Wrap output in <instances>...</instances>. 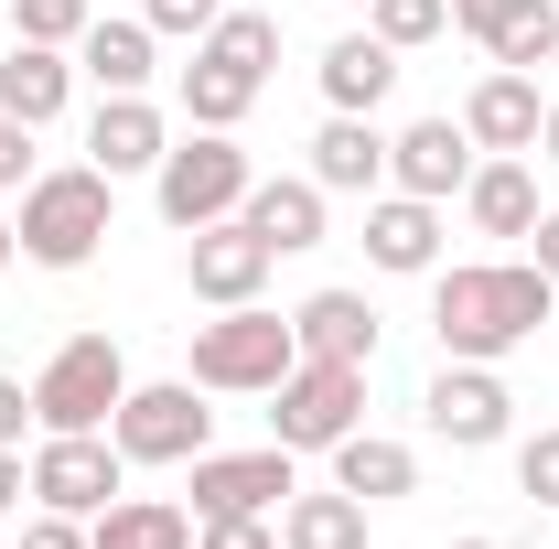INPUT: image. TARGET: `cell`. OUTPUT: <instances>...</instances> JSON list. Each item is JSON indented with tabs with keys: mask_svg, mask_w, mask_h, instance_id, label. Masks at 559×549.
<instances>
[{
	"mask_svg": "<svg viewBox=\"0 0 559 549\" xmlns=\"http://www.w3.org/2000/svg\"><path fill=\"white\" fill-rule=\"evenodd\" d=\"M290 344L301 355H334V366H377V302L366 291H312L290 313Z\"/></svg>",
	"mask_w": 559,
	"mask_h": 549,
	"instance_id": "cell-17",
	"label": "cell"
},
{
	"mask_svg": "<svg viewBox=\"0 0 559 549\" xmlns=\"http://www.w3.org/2000/svg\"><path fill=\"white\" fill-rule=\"evenodd\" d=\"M11 259H22V237H11V226H0V270H11Z\"/></svg>",
	"mask_w": 559,
	"mask_h": 549,
	"instance_id": "cell-40",
	"label": "cell"
},
{
	"mask_svg": "<svg viewBox=\"0 0 559 549\" xmlns=\"http://www.w3.org/2000/svg\"><path fill=\"white\" fill-rule=\"evenodd\" d=\"M248 151H237V130H183L173 151H162V173H151V206H162V226H215V215L248 206Z\"/></svg>",
	"mask_w": 559,
	"mask_h": 549,
	"instance_id": "cell-4",
	"label": "cell"
},
{
	"mask_svg": "<svg viewBox=\"0 0 559 549\" xmlns=\"http://www.w3.org/2000/svg\"><path fill=\"white\" fill-rule=\"evenodd\" d=\"M108 495H130V453H119L108 431H44V442H33V506L97 517Z\"/></svg>",
	"mask_w": 559,
	"mask_h": 549,
	"instance_id": "cell-8",
	"label": "cell"
},
{
	"mask_svg": "<svg viewBox=\"0 0 559 549\" xmlns=\"http://www.w3.org/2000/svg\"><path fill=\"white\" fill-rule=\"evenodd\" d=\"M215 11H226V0H140V22H151V33H194V44L215 33Z\"/></svg>",
	"mask_w": 559,
	"mask_h": 549,
	"instance_id": "cell-31",
	"label": "cell"
},
{
	"mask_svg": "<svg viewBox=\"0 0 559 549\" xmlns=\"http://www.w3.org/2000/svg\"><path fill=\"white\" fill-rule=\"evenodd\" d=\"M463 215H474L485 237H527V226H538V173H527L516 151L474 162V184H463Z\"/></svg>",
	"mask_w": 559,
	"mask_h": 549,
	"instance_id": "cell-21",
	"label": "cell"
},
{
	"mask_svg": "<svg viewBox=\"0 0 559 549\" xmlns=\"http://www.w3.org/2000/svg\"><path fill=\"white\" fill-rule=\"evenodd\" d=\"M108 226H119V184L97 173V162H66V173H33L22 184V259L33 270H86L97 248H108Z\"/></svg>",
	"mask_w": 559,
	"mask_h": 549,
	"instance_id": "cell-2",
	"label": "cell"
},
{
	"mask_svg": "<svg viewBox=\"0 0 559 549\" xmlns=\"http://www.w3.org/2000/svg\"><path fill=\"white\" fill-rule=\"evenodd\" d=\"M538 140H549V162H559V97H549V119H538Z\"/></svg>",
	"mask_w": 559,
	"mask_h": 549,
	"instance_id": "cell-39",
	"label": "cell"
},
{
	"mask_svg": "<svg viewBox=\"0 0 559 549\" xmlns=\"http://www.w3.org/2000/svg\"><path fill=\"white\" fill-rule=\"evenodd\" d=\"M345 431H366V366L301 355V366L270 388V442L280 453H334Z\"/></svg>",
	"mask_w": 559,
	"mask_h": 549,
	"instance_id": "cell-5",
	"label": "cell"
},
{
	"mask_svg": "<svg viewBox=\"0 0 559 549\" xmlns=\"http://www.w3.org/2000/svg\"><path fill=\"white\" fill-rule=\"evenodd\" d=\"M419 420H430L452 453H495V442H506V420H516V399H506V377H495V366L441 355V377L419 388Z\"/></svg>",
	"mask_w": 559,
	"mask_h": 549,
	"instance_id": "cell-9",
	"label": "cell"
},
{
	"mask_svg": "<svg viewBox=\"0 0 559 549\" xmlns=\"http://www.w3.org/2000/svg\"><path fill=\"white\" fill-rule=\"evenodd\" d=\"M549 291L559 280L538 259H463V270L430 280V335H441V355H463V366H495V355H516V344L549 324Z\"/></svg>",
	"mask_w": 559,
	"mask_h": 549,
	"instance_id": "cell-1",
	"label": "cell"
},
{
	"mask_svg": "<svg viewBox=\"0 0 559 549\" xmlns=\"http://www.w3.org/2000/svg\"><path fill=\"white\" fill-rule=\"evenodd\" d=\"M66 97H75L66 44H11V55H0V119L44 130V119H66Z\"/></svg>",
	"mask_w": 559,
	"mask_h": 549,
	"instance_id": "cell-18",
	"label": "cell"
},
{
	"mask_svg": "<svg viewBox=\"0 0 559 549\" xmlns=\"http://www.w3.org/2000/svg\"><path fill=\"white\" fill-rule=\"evenodd\" d=\"M248 237L270 248V259H290V248H323V184L312 173H270V184H248Z\"/></svg>",
	"mask_w": 559,
	"mask_h": 549,
	"instance_id": "cell-16",
	"label": "cell"
},
{
	"mask_svg": "<svg viewBox=\"0 0 559 549\" xmlns=\"http://www.w3.org/2000/svg\"><path fill=\"white\" fill-rule=\"evenodd\" d=\"M538 119H549V97H538V75L495 66L474 97H463V130H474V151H538Z\"/></svg>",
	"mask_w": 559,
	"mask_h": 549,
	"instance_id": "cell-14",
	"label": "cell"
},
{
	"mask_svg": "<svg viewBox=\"0 0 559 549\" xmlns=\"http://www.w3.org/2000/svg\"><path fill=\"white\" fill-rule=\"evenodd\" d=\"M290 464H301V453H280V442H259V453H194V464H183V475H194V528H205V517H270L280 495H290Z\"/></svg>",
	"mask_w": 559,
	"mask_h": 549,
	"instance_id": "cell-10",
	"label": "cell"
},
{
	"mask_svg": "<svg viewBox=\"0 0 559 549\" xmlns=\"http://www.w3.org/2000/svg\"><path fill=\"white\" fill-rule=\"evenodd\" d=\"M527 0H452V33H474V44H495L506 22H516Z\"/></svg>",
	"mask_w": 559,
	"mask_h": 549,
	"instance_id": "cell-33",
	"label": "cell"
},
{
	"mask_svg": "<svg viewBox=\"0 0 559 549\" xmlns=\"http://www.w3.org/2000/svg\"><path fill=\"white\" fill-rule=\"evenodd\" d=\"M22 420H33V388H22V377H0V453H22Z\"/></svg>",
	"mask_w": 559,
	"mask_h": 549,
	"instance_id": "cell-36",
	"label": "cell"
},
{
	"mask_svg": "<svg viewBox=\"0 0 559 549\" xmlns=\"http://www.w3.org/2000/svg\"><path fill=\"white\" fill-rule=\"evenodd\" d=\"M22 549H86V517H55V506H33V517H22Z\"/></svg>",
	"mask_w": 559,
	"mask_h": 549,
	"instance_id": "cell-34",
	"label": "cell"
},
{
	"mask_svg": "<svg viewBox=\"0 0 559 549\" xmlns=\"http://www.w3.org/2000/svg\"><path fill=\"white\" fill-rule=\"evenodd\" d=\"M108 442L130 464H194V453H215V410L194 377H151V388H130L108 410Z\"/></svg>",
	"mask_w": 559,
	"mask_h": 549,
	"instance_id": "cell-7",
	"label": "cell"
},
{
	"mask_svg": "<svg viewBox=\"0 0 559 549\" xmlns=\"http://www.w3.org/2000/svg\"><path fill=\"white\" fill-rule=\"evenodd\" d=\"M130 399V355L108 335H66L33 377V420L44 431H108V410Z\"/></svg>",
	"mask_w": 559,
	"mask_h": 549,
	"instance_id": "cell-6",
	"label": "cell"
},
{
	"mask_svg": "<svg viewBox=\"0 0 559 549\" xmlns=\"http://www.w3.org/2000/svg\"><path fill=\"white\" fill-rule=\"evenodd\" d=\"M388 184L419 195V206H452L474 184V130L463 119H409V130L388 140Z\"/></svg>",
	"mask_w": 559,
	"mask_h": 549,
	"instance_id": "cell-11",
	"label": "cell"
},
{
	"mask_svg": "<svg viewBox=\"0 0 559 549\" xmlns=\"http://www.w3.org/2000/svg\"><path fill=\"white\" fill-rule=\"evenodd\" d=\"M194 549H280V528H270V517H205Z\"/></svg>",
	"mask_w": 559,
	"mask_h": 549,
	"instance_id": "cell-32",
	"label": "cell"
},
{
	"mask_svg": "<svg viewBox=\"0 0 559 549\" xmlns=\"http://www.w3.org/2000/svg\"><path fill=\"white\" fill-rule=\"evenodd\" d=\"M290 366H301V344H290V313H259V302H237V313L194 324V388H215V399H270Z\"/></svg>",
	"mask_w": 559,
	"mask_h": 549,
	"instance_id": "cell-3",
	"label": "cell"
},
{
	"mask_svg": "<svg viewBox=\"0 0 559 549\" xmlns=\"http://www.w3.org/2000/svg\"><path fill=\"white\" fill-rule=\"evenodd\" d=\"M151 44H162L151 22H86L75 33V66L97 75V97H140L151 86Z\"/></svg>",
	"mask_w": 559,
	"mask_h": 549,
	"instance_id": "cell-23",
	"label": "cell"
},
{
	"mask_svg": "<svg viewBox=\"0 0 559 549\" xmlns=\"http://www.w3.org/2000/svg\"><path fill=\"white\" fill-rule=\"evenodd\" d=\"M366 259H377L388 280H430L441 270V206H419V195L388 184V195L366 206Z\"/></svg>",
	"mask_w": 559,
	"mask_h": 549,
	"instance_id": "cell-13",
	"label": "cell"
},
{
	"mask_svg": "<svg viewBox=\"0 0 559 549\" xmlns=\"http://www.w3.org/2000/svg\"><path fill=\"white\" fill-rule=\"evenodd\" d=\"M452 549H495V539H452Z\"/></svg>",
	"mask_w": 559,
	"mask_h": 549,
	"instance_id": "cell-41",
	"label": "cell"
},
{
	"mask_svg": "<svg viewBox=\"0 0 559 549\" xmlns=\"http://www.w3.org/2000/svg\"><path fill=\"white\" fill-rule=\"evenodd\" d=\"M399 86V55L377 44V33H345V44H323V97L345 108V119H377V97Z\"/></svg>",
	"mask_w": 559,
	"mask_h": 549,
	"instance_id": "cell-24",
	"label": "cell"
},
{
	"mask_svg": "<svg viewBox=\"0 0 559 549\" xmlns=\"http://www.w3.org/2000/svg\"><path fill=\"white\" fill-rule=\"evenodd\" d=\"M162 151H173V130H162V108L151 97H97V119H86V162L119 184V173H162Z\"/></svg>",
	"mask_w": 559,
	"mask_h": 549,
	"instance_id": "cell-15",
	"label": "cell"
},
{
	"mask_svg": "<svg viewBox=\"0 0 559 549\" xmlns=\"http://www.w3.org/2000/svg\"><path fill=\"white\" fill-rule=\"evenodd\" d=\"M334 484L366 495V506H399V495H419V453L409 442H377V431H345L334 442Z\"/></svg>",
	"mask_w": 559,
	"mask_h": 549,
	"instance_id": "cell-22",
	"label": "cell"
},
{
	"mask_svg": "<svg viewBox=\"0 0 559 549\" xmlns=\"http://www.w3.org/2000/svg\"><path fill=\"white\" fill-rule=\"evenodd\" d=\"M248 108H259V75L215 66L205 44H194V66H183V119H194V130H237Z\"/></svg>",
	"mask_w": 559,
	"mask_h": 549,
	"instance_id": "cell-26",
	"label": "cell"
},
{
	"mask_svg": "<svg viewBox=\"0 0 559 549\" xmlns=\"http://www.w3.org/2000/svg\"><path fill=\"white\" fill-rule=\"evenodd\" d=\"M97 11L86 0H11V44H75Z\"/></svg>",
	"mask_w": 559,
	"mask_h": 549,
	"instance_id": "cell-29",
	"label": "cell"
},
{
	"mask_svg": "<svg viewBox=\"0 0 559 549\" xmlns=\"http://www.w3.org/2000/svg\"><path fill=\"white\" fill-rule=\"evenodd\" d=\"M280 549H366V495H345V484L301 495V484H290V506H280Z\"/></svg>",
	"mask_w": 559,
	"mask_h": 549,
	"instance_id": "cell-25",
	"label": "cell"
},
{
	"mask_svg": "<svg viewBox=\"0 0 559 549\" xmlns=\"http://www.w3.org/2000/svg\"><path fill=\"white\" fill-rule=\"evenodd\" d=\"M183 280H194V302L215 313H237V302H259V280H270V248L248 237V215H215L183 237Z\"/></svg>",
	"mask_w": 559,
	"mask_h": 549,
	"instance_id": "cell-12",
	"label": "cell"
},
{
	"mask_svg": "<svg viewBox=\"0 0 559 549\" xmlns=\"http://www.w3.org/2000/svg\"><path fill=\"white\" fill-rule=\"evenodd\" d=\"M485 55H495V66H516V75H538V66H559V0H527V11H516V22H506V33H495Z\"/></svg>",
	"mask_w": 559,
	"mask_h": 549,
	"instance_id": "cell-28",
	"label": "cell"
},
{
	"mask_svg": "<svg viewBox=\"0 0 559 549\" xmlns=\"http://www.w3.org/2000/svg\"><path fill=\"white\" fill-rule=\"evenodd\" d=\"M312 184H323V195H377V184H388V130L334 108V119L312 130Z\"/></svg>",
	"mask_w": 559,
	"mask_h": 549,
	"instance_id": "cell-19",
	"label": "cell"
},
{
	"mask_svg": "<svg viewBox=\"0 0 559 549\" xmlns=\"http://www.w3.org/2000/svg\"><path fill=\"white\" fill-rule=\"evenodd\" d=\"M527 237H538V270L559 280V206H538V226H527Z\"/></svg>",
	"mask_w": 559,
	"mask_h": 549,
	"instance_id": "cell-38",
	"label": "cell"
},
{
	"mask_svg": "<svg viewBox=\"0 0 559 549\" xmlns=\"http://www.w3.org/2000/svg\"><path fill=\"white\" fill-rule=\"evenodd\" d=\"M22 495H33V464H22V453H0V517H22Z\"/></svg>",
	"mask_w": 559,
	"mask_h": 549,
	"instance_id": "cell-37",
	"label": "cell"
},
{
	"mask_svg": "<svg viewBox=\"0 0 559 549\" xmlns=\"http://www.w3.org/2000/svg\"><path fill=\"white\" fill-rule=\"evenodd\" d=\"M11 184H33V130H22V119H0V195H11Z\"/></svg>",
	"mask_w": 559,
	"mask_h": 549,
	"instance_id": "cell-35",
	"label": "cell"
},
{
	"mask_svg": "<svg viewBox=\"0 0 559 549\" xmlns=\"http://www.w3.org/2000/svg\"><path fill=\"white\" fill-rule=\"evenodd\" d=\"M516 495L527 506H559V431H527L516 442Z\"/></svg>",
	"mask_w": 559,
	"mask_h": 549,
	"instance_id": "cell-30",
	"label": "cell"
},
{
	"mask_svg": "<svg viewBox=\"0 0 559 549\" xmlns=\"http://www.w3.org/2000/svg\"><path fill=\"white\" fill-rule=\"evenodd\" d=\"M366 33H377L388 55H419V44L452 33V0H366Z\"/></svg>",
	"mask_w": 559,
	"mask_h": 549,
	"instance_id": "cell-27",
	"label": "cell"
},
{
	"mask_svg": "<svg viewBox=\"0 0 559 549\" xmlns=\"http://www.w3.org/2000/svg\"><path fill=\"white\" fill-rule=\"evenodd\" d=\"M86 549H194V506H173V495H108L86 517Z\"/></svg>",
	"mask_w": 559,
	"mask_h": 549,
	"instance_id": "cell-20",
	"label": "cell"
}]
</instances>
